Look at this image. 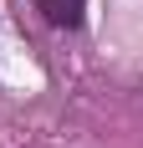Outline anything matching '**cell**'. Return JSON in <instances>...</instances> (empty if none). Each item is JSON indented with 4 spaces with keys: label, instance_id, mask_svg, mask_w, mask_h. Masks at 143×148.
Listing matches in <instances>:
<instances>
[{
    "label": "cell",
    "instance_id": "6da1fadb",
    "mask_svg": "<svg viewBox=\"0 0 143 148\" xmlns=\"http://www.w3.org/2000/svg\"><path fill=\"white\" fill-rule=\"evenodd\" d=\"M36 5H41V15L56 31H72L77 21H82V5H87V0H36Z\"/></svg>",
    "mask_w": 143,
    "mask_h": 148
}]
</instances>
